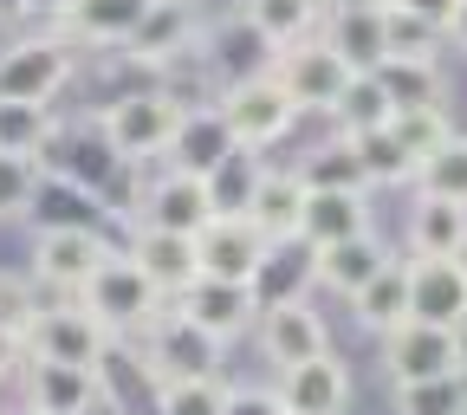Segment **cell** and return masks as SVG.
<instances>
[{
  "label": "cell",
  "mask_w": 467,
  "mask_h": 415,
  "mask_svg": "<svg viewBox=\"0 0 467 415\" xmlns=\"http://www.w3.org/2000/svg\"><path fill=\"white\" fill-rule=\"evenodd\" d=\"M370 78H377V91L389 98V110H429V104H441L435 58H383Z\"/></svg>",
  "instance_id": "27"
},
{
  "label": "cell",
  "mask_w": 467,
  "mask_h": 415,
  "mask_svg": "<svg viewBox=\"0 0 467 415\" xmlns=\"http://www.w3.org/2000/svg\"><path fill=\"white\" fill-rule=\"evenodd\" d=\"M273 85L285 91V104H292V110H331V104H337V91L350 85V72L331 58V46H325V39H299V46H285V52H279Z\"/></svg>",
  "instance_id": "9"
},
{
  "label": "cell",
  "mask_w": 467,
  "mask_h": 415,
  "mask_svg": "<svg viewBox=\"0 0 467 415\" xmlns=\"http://www.w3.org/2000/svg\"><path fill=\"white\" fill-rule=\"evenodd\" d=\"M435 39H441V33H429L416 14H402V7H389V0H383V52H389V58H429Z\"/></svg>",
  "instance_id": "37"
},
{
  "label": "cell",
  "mask_w": 467,
  "mask_h": 415,
  "mask_svg": "<svg viewBox=\"0 0 467 415\" xmlns=\"http://www.w3.org/2000/svg\"><path fill=\"white\" fill-rule=\"evenodd\" d=\"M331 7H383V0H331Z\"/></svg>",
  "instance_id": "44"
},
{
  "label": "cell",
  "mask_w": 467,
  "mask_h": 415,
  "mask_svg": "<svg viewBox=\"0 0 467 415\" xmlns=\"http://www.w3.org/2000/svg\"><path fill=\"white\" fill-rule=\"evenodd\" d=\"M383 260H389V247L377 241V233H358V241H337V247H325V254H312V279H325L331 292H358V285H370L377 273H383Z\"/></svg>",
  "instance_id": "25"
},
{
  "label": "cell",
  "mask_w": 467,
  "mask_h": 415,
  "mask_svg": "<svg viewBox=\"0 0 467 415\" xmlns=\"http://www.w3.org/2000/svg\"><path fill=\"white\" fill-rule=\"evenodd\" d=\"M279 402H285V415H344V402H350V370L337 364V350H318L312 364L285 370Z\"/></svg>",
  "instance_id": "16"
},
{
  "label": "cell",
  "mask_w": 467,
  "mask_h": 415,
  "mask_svg": "<svg viewBox=\"0 0 467 415\" xmlns=\"http://www.w3.org/2000/svg\"><path fill=\"white\" fill-rule=\"evenodd\" d=\"M91 402H98V370H66V364L26 370V409L33 415H85Z\"/></svg>",
  "instance_id": "22"
},
{
  "label": "cell",
  "mask_w": 467,
  "mask_h": 415,
  "mask_svg": "<svg viewBox=\"0 0 467 415\" xmlns=\"http://www.w3.org/2000/svg\"><path fill=\"white\" fill-rule=\"evenodd\" d=\"M221 383H156V415H221Z\"/></svg>",
  "instance_id": "38"
},
{
  "label": "cell",
  "mask_w": 467,
  "mask_h": 415,
  "mask_svg": "<svg viewBox=\"0 0 467 415\" xmlns=\"http://www.w3.org/2000/svg\"><path fill=\"white\" fill-rule=\"evenodd\" d=\"M416 182H422L429 202H454V208H467V137H448V143L416 169Z\"/></svg>",
  "instance_id": "33"
},
{
  "label": "cell",
  "mask_w": 467,
  "mask_h": 415,
  "mask_svg": "<svg viewBox=\"0 0 467 415\" xmlns=\"http://www.w3.org/2000/svg\"><path fill=\"white\" fill-rule=\"evenodd\" d=\"M130 266L156 285V292H182V285H195L202 279V266H195V241H182V233H156V227H143L137 241H130Z\"/></svg>",
  "instance_id": "17"
},
{
  "label": "cell",
  "mask_w": 467,
  "mask_h": 415,
  "mask_svg": "<svg viewBox=\"0 0 467 415\" xmlns=\"http://www.w3.org/2000/svg\"><path fill=\"white\" fill-rule=\"evenodd\" d=\"M396 415H467V370L429 377V383H396Z\"/></svg>",
  "instance_id": "34"
},
{
  "label": "cell",
  "mask_w": 467,
  "mask_h": 415,
  "mask_svg": "<svg viewBox=\"0 0 467 415\" xmlns=\"http://www.w3.org/2000/svg\"><path fill=\"white\" fill-rule=\"evenodd\" d=\"M383 364L396 383H429V377H454L467 370V337L448 325H416L402 318L396 331H383Z\"/></svg>",
  "instance_id": "5"
},
{
  "label": "cell",
  "mask_w": 467,
  "mask_h": 415,
  "mask_svg": "<svg viewBox=\"0 0 467 415\" xmlns=\"http://www.w3.org/2000/svg\"><path fill=\"white\" fill-rule=\"evenodd\" d=\"M150 0H78V7L66 14V33L85 39V46H124L137 33Z\"/></svg>",
  "instance_id": "26"
},
{
  "label": "cell",
  "mask_w": 467,
  "mask_h": 415,
  "mask_svg": "<svg viewBox=\"0 0 467 415\" xmlns=\"http://www.w3.org/2000/svg\"><path fill=\"white\" fill-rule=\"evenodd\" d=\"M195 46V7H182V0H150L137 33L124 39V52L137 58V66H169V58H182Z\"/></svg>",
  "instance_id": "15"
},
{
  "label": "cell",
  "mask_w": 467,
  "mask_h": 415,
  "mask_svg": "<svg viewBox=\"0 0 467 415\" xmlns=\"http://www.w3.org/2000/svg\"><path fill=\"white\" fill-rule=\"evenodd\" d=\"M52 143V110L0 98V156H46Z\"/></svg>",
  "instance_id": "32"
},
{
  "label": "cell",
  "mask_w": 467,
  "mask_h": 415,
  "mask_svg": "<svg viewBox=\"0 0 467 415\" xmlns=\"http://www.w3.org/2000/svg\"><path fill=\"white\" fill-rule=\"evenodd\" d=\"M331 117H337V130H344V137H358V130H377V124H389V98L377 91V78H370V72H350V85L337 91Z\"/></svg>",
  "instance_id": "35"
},
{
  "label": "cell",
  "mask_w": 467,
  "mask_h": 415,
  "mask_svg": "<svg viewBox=\"0 0 467 415\" xmlns=\"http://www.w3.org/2000/svg\"><path fill=\"white\" fill-rule=\"evenodd\" d=\"M299 214H306V182H299V169H266L260 189H254L247 221L266 233L273 247H285V241H299Z\"/></svg>",
  "instance_id": "18"
},
{
  "label": "cell",
  "mask_w": 467,
  "mask_h": 415,
  "mask_svg": "<svg viewBox=\"0 0 467 415\" xmlns=\"http://www.w3.org/2000/svg\"><path fill=\"white\" fill-rule=\"evenodd\" d=\"M208 221L214 214H208V189H202L195 169L156 175V189L143 195V227H156V233H182V241H195Z\"/></svg>",
  "instance_id": "14"
},
{
  "label": "cell",
  "mask_w": 467,
  "mask_h": 415,
  "mask_svg": "<svg viewBox=\"0 0 467 415\" xmlns=\"http://www.w3.org/2000/svg\"><path fill=\"white\" fill-rule=\"evenodd\" d=\"M247 26L273 52H285V46H299V39L318 33V0H247Z\"/></svg>",
  "instance_id": "28"
},
{
  "label": "cell",
  "mask_w": 467,
  "mask_h": 415,
  "mask_svg": "<svg viewBox=\"0 0 467 415\" xmlns=\"http://www.w3.org/2000/svg\"><path fill=\"white\" fill-rule=\"evenodd\" d=\"M214 117H221V130H227L234 150H266V143H279L292 130V117H299V110L285 104V91L273 85V72H260V78L227 85V98L214 104Z\"/></svg>",
  "instance_id": "3"
},
{
  "label": "cell",
  "mask_w": 467,
  "mask_h": 415,
  "mask_svg": "<svg viewBox=\"0 0 467 415\" xmlns=\"http://www.w3.org/2000/svg\"><path fill=\"white\" fill-rule=\"evenodd\" d=\"M221 415H285V402H279V389H227Z\"/></svg>",
  "instance_id": "39"
},
{
  "label": "cell",
  "mask_w": 467,
  "mask_h": 415,
  "mask_svg": "<svg viewBox=\"0 0 467 415\" xmlns=\"http://www.w3.org/2000/svg\"><path fill=\"white\" fill-rule=\"evenodd\" d=\"M370 233V214H364V195H306V214H299V247L325 254L337 241H358Z\"/></svg>",
  "instance_id": "21"
},
{
  "label": "cell",
  "mask_w": 467,
  "mask_h": 415,
  "mask_svg": "<svg viewBox=\"0 0 467 415\" xmlns=\"http://www.w3.org/2000/svg\"><path fill=\"white\" fill-rule=\"evenodd\" d=\"M273 241L254 227V221H208L195 233V266L202 279H234V285H254L260 266H266Z\"/></svg>",
  "instance_id": "8"
},
{
  "label": "cell",
  "mask_w": 467,
  "mask_h": 415,
  "mask_svg": "<svg viewBox=\"0 0 467 415\" xmlns=\"http://www.w3.org/2000/svg\"><path fill=\"white\" fill-rule=\"evenodd\" d=\"M104 254H110V247L98 241L91 227H72V221H58V227H46L39 241H33V273H39L46 285H58V292H78Z\"/></svg>",
  "instance_id": "13"
},
{
  "label": "cell",
  "mask_w": 467,
  "mask_h": 415,
  "mask_svg": "<svg viewBox=\"0 0 467 415\" xmlns=\"http://www.w3.org/2000/svg\"><path fill=\"white\" fill-rule=\"evenodd\" d=\"M389 137L402 143V156H409V162L422 169V162L454 137V130H448V110H441V104H429V110H389Z\"/></svg>",
  "instance_id": "31"
},
{
  "label": "cell",
  "mask_w": 467,
  "mask_h": 415,
  "mask_svg": "<svg viewBox=\"0 0 467 415\" xmlns=\"http://www.w3.org/2000/svg\"><path fill=\"white\" fill-rule=\"evenodd\" d=\"M26 415H33V409H26Z\"/></svg>",
  "instance_id": "45"
},
{
  "label": "cell",
  "mask_w": 467,
  "mask_h": 415,
  "mask_svg": "<svg viewBox=\"0 0 467 415\" xmlns=\"http://www.w3.org/2000/svg\"><path fill=\"white\" fill-rule=\"evenodd\" d=\"M72 78V46L66 39H20L0 52V98L14 104H52V91Z\"/></svg>",
  "instance_id": "7"
},
{
  "label": "cell",
  "mask_w": 467,
  "mask_h": 415,
  "mask_svg": "<svg viewBox=\"0 0 467 415\" xmlns=\"http://www.w3.org/2000/svg\"><path fill=\"white\" fill-rule=\"evenodd\" d=\"M39 182H46L39 156H0V221H7V214H26L33 195H39Z\"/></svg>",
  "instance_id": "36"
},
{
  "label": "cell",
  "mask_w": 467,
  "mask_h": 415,
  "mask_svg": "<svg viewBox=\"0 0 467 415\" xmlns=\"http://www.w3.org/2000/svg\"><path fill=\"white\" fill-rule=\"evenodd\" d=\"M409 247H416V260H461L467 254V208L422 195L409 208Z\"/></svg>",
  "instance_id": "23"
},
{
  "label": "cell",
  "mask_w": 467,
  "mask_h": 415,
  "mask_svg": "<svg viewBox=\"0 0 467 415\" xmlns=\"http://www.w3.org/2000/svg\"><path fill=\"white\" fill-rule=\"evenodd\" d=\"M344 143H350V156H358L364 182H383V189H396V182H416V162L402 156V143L389 137V124L358 130V137H344Z\"/></svg>",
  "instance_id": "30"
},
{
  "label": "cell",
  "mask_w": 467,
  "mask_h": 415,
  "mask_svg": "<svg viewBox=\"0 0 467 415\" xmlns=\"http://www.w3.org/2000/svg\"><path fill=\"white\" fill-rule=\"evenodd\" d=\"M175 312L189 325H202L214 344H234L260 318V299H254V285H234V279H195V285L175 292Z\"/></svg>",
  "instance_id": "10"
},
{
  "label": "cell",
  "mask_w": 467,
  "mask_h": 415,
  "mask_svg": "<svg viewBox=\"0 0 467 415\" xmlns=\"http://www.w3.org/2000/svg\"><path fill=\"white\" fill-rule=\"evenodd\" d=\"M260 175H266V169H260V156H254V150H227L221 162H208V169H202L208 214H214V221H247Z\"/></svg>",
  "instance_id": "20"
},
{
  "label": "cell",
  "mask_w": 467,
  "mask_h": 415,
  "mask_svg": "<svg viewBox=\"0 0 467 415\" xmlns=\"http://www.w3.org/2000/svg\"><path fill=\"white\" fill-rule=\"evenodd\" d=\"M409 318L416 325H467V260H409Z\"/></svg>",
  "instance_id": "11"
},
{
  "label": "cell",
  "mask_w": 467,
  "mask_h": 415,
  "mask_svg": "<svg viewBox=\"0 0 467 415\" xmlns=\"http://www.w3.org/2000/svg\"><path fill=\"white\" fill-rule=\"evenodd\" d=\"M389 7H402V14H416L429 33H448V20H454V7L461 0H389Z\"/></svg>",
  "instance_id": "40"
},
{
  "label": "cell",
  "mask_w": 467,
  "mask_h": 415,
  "mask_svg": "<svg viewBox=\"0 0 467 415\" xmlns=\"http://www.w3.org/2000/svg\"><path fill=\"white\" fill-rule=\"evenodd\" d=\"M299 182H306V195H364V189H370L344 137H331L325 150H312V156L299 162Z\"/></svg>",
  "instance_id": "29"
},
{
  "label": "cell",
  "mask_w": 467,
  "mask_h": 415,
  "mask_svg": "<svg viewBox=\"0 0 467 415\" xmlns=\"http://www.w3.org/2000/svg\"><path fill=\"white\" fill-rule=\"evenodd\" d=\"M325 46L344 72H377L383 66V7H337L325 26Z\"/></svg>",
  "instance_id": "19"
},
{
  "label": "cell",
  "mask_w": 467,
  "mask_h": 415,
  "mask_svg": "<svg viewBox=\"0 0 467 415\" xmlns=\"http://www.w3.org/2000/svg\"><path fill=\"white\" fill-rule=\"evenodd\" d=\"M350 318H358L364 331H377V337L396 331L409 318V260H383V273L370 285L350 292Z\"/></svg>",
  "instance_id": "24"
},
{
  "label": "cell",
  "mask_w": 467,
  "mask_h": 415,
  "mask_svg": "<svg viewBox=\"0 0 467 415\" xmlns=\"http://www.w3.org/2000/svg\"><path fill=\"white\" fill-rule=\"evenodd\" d=\"M26 14V0H0V26H7V20H20Z\"/></svg>",
  "instance_id": "43"
},
{
  "label": "cell",
  "mask_w": 467,
  "mask_h": 415,
  "mask_svg": "<svg viewBox=\"0 0 467 415\" xmlns=\"http://www.w3.org/2000/svg\"><path fill=\"white\" fill-rule=\"evenodd\" d=\"M182 137V110H175L162 91H137V98H117L104 110V143L124 156V162H150L162 150H175Z\"/></svg>",
  "instance_id": "4"
},
{
  "label": "cell",
  "mask_w": 467,
  "mask_h": 415,
  "mask_svg": "<svg viewBox=\"0 0 467 415\" xmlns=\"http://www.w3.org/2000/svg\"><path fill=\"white\" fill-rule=\"evenodd\" d=\"M26 358L33 364H66V370H98L104 364V350H110V331L85 312V306H46L33 312L26 325Z\"/></svg>",
  "instance_id": "2"
},
{
  "label": "cell",
  "mask_w": 467,
  "mask_h": 415,
  "mask_svg": "<svg viewBox=\"0 0 467 415\" xmlns=\"http://www.w3.org/2000/svg\"><path fill=\"white\" fill-rule=\"evenodd\" d=\"M78 306H85L104 331H137V325L156 318L162 292L130 266V254H104V260L91 266V279L78 285Z\"/></svg>",
  "instance_id": "1"
},
{
  "label": "cell",
  "mask_w": 467,
  "mask_h": 415,
  "mask_svg": "<svg viewBox=\"0 0 467 415\" xmlns=\"http://www.w3.org/2000/svg\"><path fill=\"white\" fill-rule=\"evenodd\" d=\"M221 350L202 325H189L182 312H169V318H150V377L156 383H214L221 370Z\"/></svg>",
  "instance_id": "6"
},
{
  "label": "cell",
  "mask_w": 467,
  "mask_h": 415,
  "mask_svg": "<svg viewBox=\"0 0 467 415\" xmlns=\"http://www.w3.org/2000/svg\"><path fill=\"white\" fill-rule=\"evenodd\" d=\"M448 39L467 52V0H461V7H454V20H448Z\"/></svg>",
  "instance_id": "42"
},
{
  "label": "cell",
  "mask_w": 467,
  "mask_h": 415,
  "mask_svg": "<svg viewBox=\"0 0 467 415\" xmlns=\"http://www.w3.org/2000/svg\"><path fill=\"white\" fill-rule=\"evenodd\" d=\"M78 7V0H26V14H39V20H66Z\"/></svg>",
  "instance_id": "41"
},
{
  "label": "cell",
  "mask_w": 467,
  "mask_h": 415,
  "mask_svg": "<svg viewBox=\"0 0 467 415\" xmlns=\"http://www.w3.org/2000/svg\"><path fill=\"white\" fill-rule=\"evenodd\" d=\"M260 350L279 364V370H299V364H312L318 350H331L325 344V318L306 306V299H285V306H260Z\"/></svg>",
  "instance_id": "12"
}]
</instances>
